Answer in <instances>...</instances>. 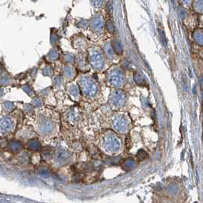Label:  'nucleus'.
<instances>
[{"mask_svg":"<svg viewBox=\"0 0 203 203\" xmlns=\"http://www.w3.org/2000/svg\"><path fill=\"white\" fill-rule=\"evenodd\" d=\"M121 143L120 140L112 132L105 133L102 138V147L105 151L109 153H114L120 149Z\"/></svg>","mask_w":203,"mask_h":203,"instance_id":"1","label":"nucleus"},{"mask_svg":"<svg viewBox=\"0 0 203 203\" xmlns=\"http://www.w3.org/2000/svg\"><path fill=\"white\" fill-rule=\"evenodd\" d=\"M79 86L82 94L92 97L97 93V85L94 80L90 77H82L79 80Z\"/></svg>","mask_w":203,"mask_h":203,"instance_id":"2","label":"nucleus"},{"mask_svg":"<svg viewBox=\"0 0 203 203\" xmlns=\"http://www.w3.org/2000/svg\"><path fill=\"white\" fill-rule=\"evenodd\" d=\"M89 58L93 68L96 70H100L102 68L104 64V58L102 53L99 49L96 47H92L89 52Z\"/></svg>","mask_w":203,"mask_h":203,"instance_id":"3","label":"nucleus"},{"mask_svg":"<svg viewBox=\"0 0 203 203\" xmlns=\"http://www.w3.org/2000/svg\"><path fill=\"white\" fill-rule=\"evenodd\" d=\"M38 130L44 136L50 135L54 132L55 124L50 118H43L38 123Z\"/></svg>","mask_w":203,"mask_h":203,"instance_id":"4","label":"nucleus"},{"mask_svg":"<svg viewBox=\"0 0 203 203\" xmlns=\"http://www.w3.org/2000/svg\"><path fill=\"white\" fill-rule=\"evenodd\" d=\"M15 128V121L9 116L1 115L0 116V135H5Z\"/></svg>","mask_w":203,"mask_h":203,"instance_id":"5","label":"nucleus"},{"mask_svg":"<svg viewBox=\"0 0 203 203\" xmlns=\"http://www.w3.org/2000/svg\"><path fill=\"white\" fill-rule=\"evenodd\" d=\"M108 82L112 86H121L123 82V77H122L121 72L117 69L112 70L108 74Z\"/></svg>","mask_w":203,"mask_h":203,"instance_id":"6","label":"nucleus"},{"mask_svg":"<svg viewBox=\"0 0 203 203\" xmlns=\"http://www.w3.org/2000/svg\"><path fill=\"white\" fill-rule=\"evenodd\" d=\"M112 127H113V129L118 132H125L128 128V121L125 117L119 115L114 118L112 121Z\"/></svg>","mask_w":203,"mask_h":203,"instance_id":"7","label":"nucleus"},{"mask_svg":"<svg viewBox=\"0 0 203 203\" xmlns=\"http://www.w3.org/2000/svg\"><path fill=\"white\" fill-rule=\"evenodd\" d=\"M125 96L123 92L120 91V90H115L111 94L109 102L113 107L118 108L122 105V104L125 102Z\"/></svg>","mask_w":203,"mask_h":203,"instance_id":"8","label":"nucleus"},{"mask_svg":"<svg viewBox=\"0 0 203 203\" xmlns=\"http://www.w3.org/2000/svg\"><path fill=\"white\" fill-rule=\"evenodd\" d=\"M90 25H91L92 28H93L94 31H98V32H101L103 29L102 19L101 18V17H95V18H93V20H92Z\"/></svg>","mask_w":203,"mask_h":203,"instance_id":"9","label":"nucleus"},{"mask_svg":"<svg viewBox=\"0 0 203 203\" xmlns=\"http://www.w3.org/2000/svg\"><path fill=\"white\" fill-rule=\"evenodd\" d=\"M112 47H113L114 50H115L118 54H120L122 53V47L121 46V44H120L119 42H118V41H115Z\"/></svg>","mask_w":203,"mask_h":203,"instance_id":"10","label":"nucleus"},{"mask_svg":"<svg viewBox=\"0 0 203 203\" xmlns=\"http://www.w3.org/2000/svg\"><path fill=\"white\" fill-rule=\"evenodd\" d=\"M137 157L140 161H144L147 157V153L144 150H140L137 152Z\"/></svg>","mask_w":203,"mask_h":203,"instance_id":"11","label":"nucleus"},{"mask_svg":"<svg viewBox=\"0 0 203 203\" xmlns=\"http://www.w3.org/2000/svg\"><path fill=\"white\" fill-rule=\"evenodd\" d=\"M134 165V162L132 159H128L125 161V163H124V167L125 169H130L131 168H132Z\"/></svg>","mask_w":203,"mask_h":203,"instance_id":"12","label":"nucleus"},{"mask_svg":"<svg viewBox=\"0 0 203 203\" xmlns=\"http://www.w3.org/2000/svg\"><path fill=\"white\" fill-rule=\"evenodd\" d=\"M134 80H135V82H137L138 85H142L143 84V80L141 79V77L140 75H138V74H137V75H134Z\"/></svg>","mask_w":203,"mask_h":203,"instance_id":"13","label":"nucleus"},{"mask_svg":"<svg viewBox=\"0 0 203 203\" xmlns=\"http://www.w3.org/2000/svg\"><path fill=\"white\" fill-rule=\"evenodd\" d=\"M93 2V4L96 7H100V6L102 5L103 0H92Z\"/></svg>","mask_w":203,"mask_h":203,"instance_id":"14","label":"nucleus"},{"mask_svg":"<svg viewBox=\"0 0 203 203\" xmlns=\"http://www.w3.org/2000/svg\"><path fill=\"white\" fill-rule=\"evenodd\" d=\"M107 28H108V31H109V32H111V33L114 32L115 28H114V26H113V25H112V22H109V23H108Z\"/></svg>","mask_w":203,"mask_h":203,"instance_id":"15","label":"nucleus"},{"mask_svg":"<svg viewBox=\"0 0 203 203\" xmlns=\"http://www.w3.org/2000/svg\"><path fill=\"white\" fill-rule=\"evenodd\" d=\"M200 83H201V86H202V89H203V79H202V80H201Z\"/></svg>","mask_w":203,"mask_h":203,"instance_id":"16","label":"nucleus"}]
</instances>
